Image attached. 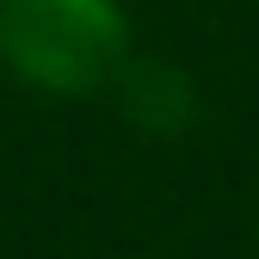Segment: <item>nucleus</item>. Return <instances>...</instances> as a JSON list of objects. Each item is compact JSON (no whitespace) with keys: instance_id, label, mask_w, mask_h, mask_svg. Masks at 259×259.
Wrapping results in <instances>:
<instances>
[{"instance_id":"1","label":"nucleus","mask_w":259,"mask_h":259,"mask_svg":"<svg viewBox=\"0 0 259 259\" xmlns=\"http://www.w3.org/2000/svg\"><path fill=\"white\" fill-rule=\"evenodd\" d=\"M130 56V19L117 0H0V62L50 99L105 87Z\"/></svg>"},{"instance_id":"3","label":"nucleus","mask_w":259,"mask_h":259,"mask_svg":"<svg viewBox=\"0 0 259 259\" xmlns=\"http://www.w3.org/2000/svg\"><path fill=\"white\" fill-rule=\"evenodd\" d=\"M253 235H259V216H253Z\"/></svg>"},{"instance_id":"2","label":"nucleus","mask_w":259,"mask_h":259,"mask_svg":"<svg viewBox=\"0 0 259 259\" xmlns=\"http://www.w3.org/2000/svg\"><path fill=\"white\" fill-rule=\"evenodd\" d=\"M117 105L123 117L148 130V136H185L191 123H198V87H191L185 68L173 62H154V56H136V62H117Z\"/></svg>"}]
</instances>
